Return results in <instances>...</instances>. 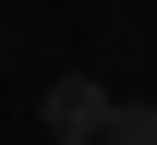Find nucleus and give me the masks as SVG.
Returning a JSON list of instances; mask_svg holds the SVG:
<instances>
[{
    "label": "nucleus",
    "instance_id": "f257e3e1",
    "mask_svg": "<svg viewBox=\"0 0 157 145\" xmlns=\"http://www.w3.org/2000/svg\"><path fill=\"white\" fill-rule=\"evenodd\" d=\"M36 109H48V133H60V145H97V121H109V73H60Z\"/></svg>",
    "mask_w": 157,
    "mask_h": 145
},
{
    "label": "nucleus",
    "instance_id": "f03ea898",
    "mask_svg": "<svg viewBox=\"0 0 157 145\" xmlns=\"http://www.w3.org/2000/svg\"><path fill=\"white\" fill-rule=\"evenodd\" d=\"M97 145H157V97H109V121H97Z\"/></svg>",
    "mask_w": 157,
    "mask_h": 145
}]
</instances>
